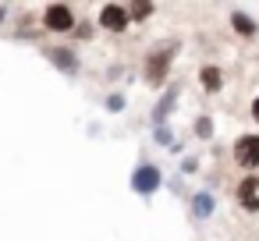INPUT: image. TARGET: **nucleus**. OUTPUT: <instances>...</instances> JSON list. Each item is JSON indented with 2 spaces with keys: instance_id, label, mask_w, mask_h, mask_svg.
<instances>
[{
  "instance_id": "obj_1",
  "label": "nucleus",
  "mask_w": 259,
  "mask_h": 241,
  "mask_svg": "<svg viewBox=\"0 0 259 241\" xmlns=\"http://www.w3.org/2000/svg\"><path fill=\"white\" fill-rule=\"evenodd\" d=\"M43 22H47L50 32H71L75 29V11L68 4H50L47 15H43Z\"/></svg>"
},
{
  "instance_id": "obj_2",
  "label": "nucleus",
  "mask_w": 259,
  "mask_h": 241,
  "mask_svg": "<svg viewBox=\"0 0 259 241\" xmlns=\"http://www.w3.org/2000/svg\"><path fill=\"white\" fill-rule=\"evenodd\" d=\"M234 156H238V163L241 167H259V135H241L238 142H234Z\"/></svg>"
},
{
  "instance_id": "obj_3",
  "label": "nucleus",
  "mask_w": 259,
  "mask_h": 241,
  "mask_svg": "<svg viewBox=\"0 0 259 241\" xmlns=\"http://www.w3.org/2000/svg\"><path fill=\"white\" fill-rule=\"evenodd\" d=\"M167 68H170V50L149 54V61H146V78H149V85H160V82L167 78Z\"/></svg>"
},
{
  "instance_id": "obj_4",
  "label": "nucleus",
  "mask_w": 259,
  "mask_h": 241,
  "mask_svg": "<svg viewBox=\"0 0 259 241\" xmlns=\"http://www.w3.org/2000/svg\"><path fill=\"white\" fill-rule=\"evenodd\" d=\"M132 188H135L139 195H153V191L160 188V170H156V167H139L135 177H132Z\"/></svg>"
},
{
  "instance_id": "obj_5",
  "label": "nucleus",
  "mask_w": 259,
  "mask_h": 241,
  "mask_svg": "<svg viewBox=\"0 0 259 241\" xmlns=\"http://www.w3.org/2000/svg\"><path fill=\"white\" fill-rule=\"evenodd\" d=\"M100 25L110 29V32L128 29V15H124V8H121V4H103V11H100Z\"/></svg>"
},
{
  "instance_id": "obj_6",
  "label": "nucleus",
  "mask_w": 259,
  "mask_h": 241,
  "mask_svg": "<svg viewBox=\"0 0 259 241\" xmlns=\"http://www.w3.org/2000/svg\"><path fill=\"white\" fill-rule=\"evenodd\" d=\"M234 195H238V202H241L248 213H259V177H245Z\"/></svg>"
},
{
  "instance_id": "obj_7",
  "label": "nucleus",
  "mask_w": 259,
  "mask_h": 241,
  "mask_svg": "<svg viewBox=\"0 0 259 241\" xmlns=\"http://www.w3.org/2000/svg\"><path fill=\"white\" fill-rule=\"evenodd\" d=\"M199 82H202L206 92H217V89L224 85V75H220L217 68H202V71H199Z\"/></svg>"
},
{
  "instance_id": "obj_8",
  "label": "nucleus",
  "mask_w": 259,
  "mask_h": 241,
  "mask_svg": "<svg viewBox=\"0 0 259 241\" xmlns=\"http://www.w3.org/2000/svg\"><path fill=\"white\" fill-rule=\"evenodd\" d=\"M50 61H54L57 68H64V71H75V68H78V61H75L71 50H50Z\"/></svg>"
},
{
  "instance_id": "obj_9",
  "label": "nucleus",
  "mask_w": 259,
  "mask_h": 241,
  "mask_svg": "<svg viewBox=\"0 0 259 241\" xmlns=\"http://www.w3.org/2000/svg\"><path fill=\"white\" fill-rule=\"evenodd\" d=\"M231 25H234L241 36H255V22H252L248 15H234V18H231Z\"/></svg>"
},
{
  "instance_id": "obj_10",
  "label": "nucleus",
  "mask_w": 259,
  "mask_h": 241,
  "mask_svg": "<svg viewBox=\"0 0 259 241\" xmlns=\"http://www.w3.org/2000/svg\"><path fill=\"white\" fill-rule=\"evenodd\" d=\"M174 100H178V89H170L163 100H160V107H156V121H163L167 114H170V107H174Z\"/></svg>"
},
{
  "instance_id": "obj_11",
  "label": "nucleus",
  "mask_w": 259,
  "mask_h": 241,
  "mask_svg": "<svg viewBox=\"0 0 259 241\" xmlns=\"http://www.w3.org/2000/svg\"><path fill=\"white\" fill-rule=\"evenodd\" d=\"M124 15L128 18H149L153 15V4H132V8H124Z\"/></svg>"
},
{
  "instance_id": "obj_12",
  "label": "nucleus",
  "mask_w": 259,
  "mask_h": 241,
  "mask_svg": "<svg viewBox=\"0 0 259 241\" xmlns=\"http://www.w3.org/2000/svg\"><path fill=\"white\" fill-rule=\"evenodd\" d=\"M195 213H199V216H209V213H213V199H209V195H195Z\"/></svg>"
},
{
  "instance_id": "obj_13",
  "label": "nucleus",
  "mask_w": 259,
  "mask_h": 241,
  "mask_svg": "<svg viewBox=\"0 0 259 241\" xmlns=\"http://www.w3.org/2000/svg\"><path fill=\"white\" fill-rule=\"evenodd\" d=\"M195 131H199L202 138H209V135H213V124H209V117H199V121H195Z\"/></svg>"
},
{
  "instance_id": "obj_14",
  "label": "nucleus",
  "mask_w": 259,
  "mask_h": 241,
  "mask_svg": "<svg viewBox=\"0 0 259 241\" xmlns=\"http://www.w3.org/2000/svg\"><path fill=\"white\" fill-rule=\"evenodd\" d=\"M252 117L259 121V96H255V103H252Z\"/></svg>"
}]
</instances>
